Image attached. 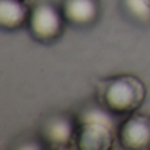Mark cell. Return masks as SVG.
I'll return each instance as SVG.
<instances>
[{"label": "cell", "mask_w": 150, "mask_h": 150, "mask_svg": "<svg viewBox=\"0 0 150 150\" xmlns=\"http://www.w3.org/2000/svg\"><path fill=\"white\" fill-rule=\"evenodd\" d=\"M145 3H146V4H148V7L150 8V0H145Z\"/></svg>", "instance_id": "obj_9"}, {"label": "cell", "mask_w": 150, "mask_h": 150, "mask_svg": "<svg viewBox=\"0 0 150 150\" xmlns=\"http://www.w3.org/2000/svg\"><path fill=\"white\" fill-rule=\"evenodd\" d=\"M125 5L134 17L146 18L150 15V8L145 3V0H125Z\"/></svg>", "instance_id": "obj_8"}, {"label": "cell", "mask_w": 150, "mask_h": 150, "mask_svg": "<svg viewBox=\"0 0 150 150\" xmlns=\"http://www.w3.org/2000/svg\"><path fill=\"white\" fill-rule=\"evenodd\" d=\"M117 142L125 150H150V115L136 111L117 128Z\"/></svg>", "instance_id": "obj_5"}, {"label": "cell", "mask_w": 150, "mask_h": 150, "mask_svg": "<svg viewBox=\"0 0 150 150\" xmlns=\"http://www.w3.org/2000/svg\"><path fill=\"white\" fill-rule=\"evenodd\" d=\"M67 25L61 5L40 1L30 7L26 29L34 41L44 45L54 44L65 34Z\"/></svg>", "instance_id": "obj_3"}, {"label": "cell", "mask_w": 150, "mask_h": 150, "mask_svg": "<svg viewBox=\"0 0 150 150\" xmlns=\"http://www.w3.org/2000/svg\"><path fill=\"white\" fill-rule=\"evenodd\" d=\"M117 141L111 113L98 104V108L84 109L78 116L75 149L78 150H111Z\"/></svg>", "instance_id": "obj_2"}, {"label": "cell", "mask_w": 150, "mask_h": 150, "mask_svg": "<svg viewBox=\"0 0 150 150\" xmlns=\"http://www.w3.org/2000/svg\"><path fill=\"white\" fill-rule=\"evenodd\" d=\"M96 101L113 116L127 115L140 109L148 96V87L134 74H119L96 82Z\"/></svg>", "instance_id": "obj_1"}, {"label": "cell", "mask_w": 150, "mask_h": 150, "mask_svg": "<svg viewBox=\"0 0 150 150\" xmlns=\"http://www.w3.org/2000/svg\"><path fill=\"white\" fill-rule=\"evenodd\" d=\"M61 8L67 24L74 28H91L101 15L100 0H62Z\"/></svg>", "instance_id": "obj_6"}, {"label": "cell", "mask_w": 150, "mask_h": 150, "mask_svg": "<svg viewBox=\"0 0 150 150\" xmlns=\"http://www.w3.org/2000/svg\"><path fill=\"white\" fill-rule=\"evenodd\" d=\"M25 1H28V0H25Z\"/></svg>", "instance_id": "obj_10"}, {"label": "cell", "mask_w": 150, "mask_h": 150, "mask_svg": "<svg viewBox=\"0 0 150 150\" xmlns=\"http://www.w3.org/2000/svg\"><path fill=\"white\" fill-rule=\"evenodd\" d=\"M78 116L70 112H52L40 122L38 138L46 149L66 150L75 148Z\"/></svg>", "instance_id": "obj_4"}, {"label": "cell", "mask_w": 150, "mask_h": 150, "mask_svg": "<svg viewBox=\"0 0 150 150\" xmlns=\"http://www.w3.org/2000/svg\"><path fill=\"white\" fill-rule=\"evenodd\" d=\"M30 7L25 0H0V28L16 32L28 26Z\"/></svg>", "instance_id": "obj_7"}]
</instances>
